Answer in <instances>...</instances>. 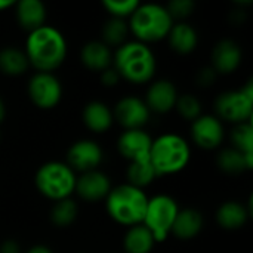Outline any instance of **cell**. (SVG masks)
Instances as JSON below:
<instances>
[{
	"mask_svg": "<svg viewBox=\"0 0 253 253\" xmlns=\"http://www.w3.org/2000/svg\"><path fill=\"white\" fill-rule=\"evenodd\" d=\"M215 79H216V71L213 70V67L202 68L197 76V82L200 86H211V84H213Z\"/></svg>",
	"mask_w": 253,
	"mask_h": 253,
	"instance_id": "d6a6232c",
	"label": "cell"
},
{
	"mask_svg": "<svg viewBox=\"0 0 253 253\" xmlns=\"http://www.w3.org/2000/svg\"><path fill=\"white\" fill-rule=\"evenodd\" d=\"M0 253H19V245L13 240H7L0 246Z\"/></svg>",
	"mask_w": 253,
	"mask_h": 253,
	"instance_id": "e575fe53",
	"label": "cell"
},
{
	"mask_svg": "<svg viewBox=\"0 0 253 253\" xmlns=\"http://www.w3.org/2000/svg\"><path fill=\"white\" fill-rule=\"evenodd\" d=\"M212 59L216 73L230 74L236 71L242 62L240 46L233 40H221L212 52Z\"/></svg>",
	"mask_w": 253,
	"mask_h": 253,
	"instance_id": "2e32d148",
	"label": "cell"
},
{
	"mask_svg": "<svg viewBox=\"0 0 253 253\" xmlns=\"http://www.w3.org/2000/svg\"><path fill=\"white\" fill-rule=\"evenodd\" d=\"M119 151L123 157L135 162H147L150 160V151L153 145L151 136L142 129L126 130L119 138Z\"/></svg>",
	"mask_w": 253,
	"mask_h": 253,
	"instance_id": "30bf717a",
	"label": "cell"
},
{
	"mask_svg": "<svg viewBox=\"0 0 253 253\" xmlns=\"http://www.w3.org/2000/svg\"><path fill=\"white\" fill-rule=\"evenodd\" d=\"M216 111L219 117L236 125L251 122L253 113V84L249 82L240 90L224 92L216 99Z\"/></svg>",
	"mask_w": 253,
	"mask_h": 253,
	"instance_id": "ba28073f",
	"label": "cell"
},
{
	"mask_svg": "<svg viewBox=\"0 0 253 253\" xmlns=\"http://www.w3.org/2000/svg\"><path fill=\"white\" fill-rule=\"evenodd\" d=\"M82 62L93 71H104L110 68L111 50L102 42H90L82 49Z\"/></svg>",
	"mask_w": 253,
	"mask_h": 253,
	"instance_id": "ffe728a7",
	"label": "cell"
},
{
	"mask_svg": "<svg viewBox=\"0 0 253 253\" xmlns=\"http://www.w3.org/2000/svg\"><path fill=\"white\" fill-rule=\"evenodd\" d=\"M77 212L79 209H77L76 202L71 199H64L53 205L52 212H50V219L56 227H61V228L70 227L76 221Z\"/></svg>",
	"mask_w": 253,
	"mask_h": 253,
	"instance_id": "4316f807",
	"label": "cell"
},
{
	"mask_svg": "<svg viewBox=\"0 0 253 253\" xmlns=\"http://www.w3.org/2000/svg\"><path fill=\"white\" fill-rule=\"evenodd\" d=\"M116 71L132 83H145L156 73V58L150 47L141 42L123 43L114 58Z\"/></svg>",
	"mask_w": 253,
	"mask_h": 253,
	"instance_id": "3957f363",
	"label": "cell"
},
{
	"mask_svg": "<svg viewBox=\"0 0 253 253\" xmlns=\"http://www.w3.org/2000/svg\"><path fill=\"white\" fill-rule=\"evenodd\" d=\"M4 114H6V108H4L3 101L0 99V123H1V122H3V119H4Z\"/></svg>",
	"mask_w": 253,
	"mask_h": 253,
	"instance_id": "74e56055",
	"label": "cell"
},
{
	"mask_svg": "<svg viewBox=\"0 0 253 253\" xmlns=\"http://www.w3.org/2000/svg\"><path fill=\"white\" fill-rule=\"evenodd\" d=\"M25 55L39 73H50L58 68L67 56V42L61 31L43 25L30 33L25 43Z\"/></svg>",
	"mask_w": 253,
	"mask_h": 253,
	"instance_id": "6da1fadb",
	"label": "cell"
},
{
	"mask_svg": "<svg viewBox=\"0 0 253 253\" xmlns=\"http://www.w3.org/2000/svg\"><path fill=\"white\" fill-rule=\"evenodd\" d=\"M202 228H203L202 213L196 209H184L178 212L170 233H173L181 240H190L194 239L202 231Z\"/></svg>",
	"mask_w": 253,
	"mask_h": 253,
	"instance_id": "ac0fdd59",
	"label": "cell"
},
{
	"mask_svg": "<svg viewBox=\"0 0 253 253\" xmlns=\"http://www.w3.org/2000/svg\"><path fill=\"white\" fill-rule=\"evenodd\" d=\"M190 162V147L184 138L175 133H166L153 141L150 163L157 176L178 173Z\"/></svg>",
	"mask_w": 253,
	"mask_h": 253,
	"instance_id": "277c9868",
	"label": "cell"
},
{
	"mask_svg": "<svg viewBox=\"0 0 253 253\" xmlns=\"http://www.w3.org/2000/svg\"><path fill=\"white\" fill-rule=\"evenodd\" d=\"M234 150L240 151L249 162L253 163V126L251 122L237 125L233 132Z\"/></svg>",
	"mask_w": 253,
	"mask_h": 253,
	"instance_id": "83f0119b",
	"label": "cell"
},
{
	"mask_svg": "<svg viewBox=\"0 0 253 253\" xmlns=\"http://www.w3.org/2000/svg\"><path fill=\"white\" fill-rule=\"evenodd\" d=\"M191 135L199 147L213 150L224 139V127L215 116H200L193 122Z\"/></svg>",
	"mask_w": 253,
	"mask_h": 253,
	"instance_id": "4fadbf2b",
	"label": "cell"
},
{
	"mask_svg": "<svg viewBox=\"0 0 253 253\" xmlns=\"http://www.w3.org/2000/svg\"><path fill=\"white\" fill-rule=\"evenodd\" d=\"M28 253H52V251L47 248V246H42V245H37V246H33Z\"/></svg>",
	"mask_w": 253,
	"mask_h": 253,
	"instance_id": "d590c367",
	"label": "cell"
},
{
	"mask_svg": "<svg viewBox=\"0 0 253 253\" xmlns=\"http://www.w3.org/2000/svg\"><path fill=\"white\" fill-rule=\"evenodd\" d=\"M154 243L153 234L142 224L130 227L125 237V249L127 253H150Z\"/></svg>",
	"mask_w": 253,
	"mask_h": 253,
	"instance_id": "603a6c76",
	"label": "cell"
},
{
	"mask_svg": "<svg viewBox=\"0 0 253 253\" xmlns=\"http://www.w3.org/2000/svg\"><path fill=\"white\" fill-rule=\"evenodd\" d=\"M76 191L86 202H99L107 199L108 193L111 191V184L105 173L99 170H90L83 173L76 181Z\"/></svg>",
	"mask_w": 253,
	"mask_h": 253,
	"instance_id": "5bb4252c",
	"label": "cell"
},
{
	"mask_svg": "<svg viewBox=\"0 0 253 253\" xmlns=\"http://www.w3.org/2000/svg\"><path fill=\"white\" fill-rule=\"evenodd\" d=\"M156 176H157V173H156L154 168L151 166L150 160L130 163V166L127 169L129 185L136 187L139 190H142L144 187L150 185L156 179Z\"/></svg>",
	"mask_w": 253,
	"mask_h": 253,
	"instance_id": "484cf974",
	"label": "cell"
},
{
	"mask_svg": "<svg viewBox=\"0 0 253 253\" xmlns=\"http://www.w3.org/2000/svg\"><path fill=\"white\" fill-rule=\"evenodd\" d=\"M28 58L24 52L15 47H6L0 50V71L7 76L24 74L28 68Z\"/></svg>",
	"mask_w": 253,
	"mask_h": 253,
	"instance_id": "cb8c5ba5",
	"label": "cell"
},
{
	"mask_svg": "<svg viewBox=\"0 0 253 253\" xmlns=\"http://www.w3.org/2000/svg\"><path fill=\"white\" fill-rule=\"evenodd\" d=\"M179 209L176 202L169 196H156L148 199L142 225L153 234L156 242H165L170 234Z\"/></svg>",
	"mask_w": 253,
	"mask_h": 253,
	"instance_id": "52a82bcc",
	"label": "cell"
},
{
	"mask_svg": "<svg viewBox=\"0 0 253 253\" xmlns=\"http://www.w3.org/2000/svg\"><path fill=\"white\" fill-rule=\"evenodd\" d=\"M249 213L251 211L243 205L237 202H227L218 209L216 219L218 224L225 230H239L248 222Z\"/></svg>",
	"mask_w": 253,
	"mask_h": 253,
	"instance_id": "44dd1931",
	"label": "cell"
},
{
	"mask_svg": "<svg viewBox=\"0 0 253 253\" xmlns=\"http://www.w3.org/2000/svg\"><path fill=\"white\" fill-rule=\"evenodd\" d=\"M114 117L127 130L141 129L150 117V110L144 101L135 96L123 98L117 102L114 110Z\"/></svg>",
	"mask_w": 253,
	"mask_h": 253,
	"instance_id": "7c38bea8",
	"label": "cell"
},
{
	"mask_svg": "<svg viewBox=\"0 0 253 253\" xmlns=\"http://www.w3.org/2000/svg\"><path fill=\"white\" fill-rule=\"evenodd\" d=\"M74 170L61 162H49L36 173V187L47 199L59 202L68 199L76 190Z\"/></svg>",
	"mask_w": 253,
	"mask_h": 253,
	"instance_id": "8992f818",
	"label": "cell"
},
{
	"mask_svg": "<svg viewBox=\"0 0 253 253\" xmlns=\"http://www.w3.org/2000/svg\"><path fill=\"white\" fill-rule=\"evenodd\" d=\"M139 3L136 0H105L104 7L113 15V18H126L132 16V13L136 10Z\"/></svg>",
	"mask_w": 253,
	"mask_h": 253,
	"instance_id": "4dcf8cb0",
	"label": "cell"
},
{
	"mask_svg": "<svg viewBox=\"0 0 253 253\" xmlns=\"http://www.w3.org/2000/svg\"><path fill=\"white\" fill-rule=\"evenodd\" d=\"M218 166L225 172L231 175L242 173L245 170H251L253 168L252 162H249L240 151L234 148L224 150L218 157Z\"/></svg>",
	"mask_w": 253,
	"mask_h": 253,
	"instance_id": "d4e9b609",
	"label": "cell"
},
{
	"mask_svg": "<svg viewBox=\"0 0 253 253\" xmlns=\"http://www.w3.org/2000/svg\"><path fill=\"white\" fill-rule=\"evenodd\" d=\"M175 108L178 110V113L185 119V120H197L202 116V104L200 101L193 96V95H182L178 96L176 99V105Z\"/></svg>",
	"mask_w": 253,
	"mask_h": 253,
	"instance_id": "f546056e",
	"label": "cell"
},
{
	"mask_svg": "<svg viewBox=\"0 0 253 253\" xmlns=\"http://www.w3.org/2000/svg\"><path fill=\"white\" fill-rule=\"evenodd\" d=\"M31 101L43 110L53 108L62 98V86L52 73H37L28 83Z\"/></svg>",
	"mask_w": 253,
	"mask_h": 253,
	"instance_id": "9c48e42d",
	"label": "cell"
},
{
	"mask_svg": "<svg viewBox=\"0 0 253 253\" xmlns=\"http://www.w3.org/2000/svg\"><path fill=\"white\" fill-rule=\"evenodd\" d=\"M13 4H15L13 0H0V10L7 9V7H10V6H13Z\"/></svg>",
	"mask_w": 253,
	"mask_h": 253,
	"instance_id": "8d00e7d4",
	"label": "cell"
},
{
	"mask_svg": "<svg viewBox=\"0 0 253 253\" xmlns=\"http://www.w3.org/2000/svg\"><path fill=\"white\" fill-rule=\"evenodd\" d=\"M173 19L165 6L156 3L139 4L130 16L129 30L141 43L157 42L169 36Z\"/></svg>",
	"mask_w": 253,
	"mask_h": 253,
	"instance_id": "5b68a950",
	"label": "cell"
},
{
	"mask_svg": "<svg viewBox=\"0 0 253 253\" xmlns=\"http://www.w3.org/2000/svg\"><path fill=\"white\" fill-rule=\"evenodd\" d=\"M178 99L176 87L169 80H159L153 83L147 93V107L156 113H168L175 108Z\"/></svg>",
	"mask_w": 253,
	"mask_h": 253,
	"instance_id": "9a60e30c",
	"label": "cell"
},
{
	"mask_svg": "<svg viewBox=\"0 0 253 253\" xmlns=\"http://www.w3.org/2000/svg\"><path fill=\"white\" fill-rule=\"evenodd\" d=\"M148 205L147 194L129 184L111 188L105 199L108 215L119 224L133 227L144 221Z\"/></svg>",
	"mask_w": 253,
	"mask_h": 253,
	"instance_id": "7a4b0ae2",
	"label": "cell"
},
{
	"mask_svg": "<svg viewBox=\"0 0 253 253\" xmlns=\"http://www.w3.org/2000/svg\"><path fill=\"white\" fill-rule=\"evenodd\" d=\"M129 33V25L125 22V19L120 18H111L110 21H107V24L104 25V40L105 44H113V46H122L123 42L126 40Z\"/></svg>",
	"mask_w": 253,
	"mask_h": 253,
	"instance_id": "f1b7e54d",
	"label": "cell"
},
{
	"mask_svg": "<svg viewBox=\"0 0 253 253\" xmlns=\"http://www.w3.org/2000/svg\"><path fill=\"white\" fill-rule=\"evenodd\" d=\"M16 18L21 27L31 33L44 25L46 7L40 0H21L16 4Z\"/></svg>",
	"mask_w": 253,
	"mask_h": 253,
	"instance_id": "e0dca14e",
	"label": "cell"
},
{
	"mask_svg": "<svg viewBox=\"0 0 253 253\" xmlns=\"http://www.w3.org/2000/svg\"><path fill=\"white\" fill-rule=\"evenodd\" d=\"M102 148L89 139H83L76 142L74 145H71L70 151H68V163L70 168L79 172H90V170H96V168L99 166V163L102 162Z\"/></svg>",
	"mask_w": 253,
	"mask_h": 253,
	"instance_id": "8fae6325",
	"label": "cell"
},
{
	"mask_svg": "<svg viewBox=\"0 0 253 253\" xmlns=\"http://www.w3.org/2000/svg\"><path fill=\"white\" fill-rule=\"evenodd\" d=\"M101 79H102V83L105 86H116L119 83L120 76L116 71V68H107V70L102 71V77Z\"/></svg>",
	"mask_w": 253,
	"mask_h": 253,
	"instance_id": "836d02e7",
	"label": "cell"
},
{
	"mask_svg": "<svg viewBox=\"0 0 253 253\" xmlns=\"http://www.w3.org/2000/svg\"><path fill=\"white\" fill-rule=\"evenodd\" d=\"M194 7L196 4L193 0H173L169 3L166 9L173 19V18H187L188 15L193 13Z\"/></svg>",
	"mask_w": 253,
	"mask_h": 253,
	"instance_id": "1f68e13d",
	"label": "cell"
},
{
	"mask_svg": "<svg viewBox=\"0 0 253 253\" xmlns=\"http://www.w3.org/2000/svg\"><path fill=\"white\" fill-rule=\"evenodd\" d=\"M83 122L92 132L102 133L110 129L113 123V113L104 102L93 101L84 107Z\"/></svg>",
	"mask_w": 253,
	"mask_h": 253,
	"instance_id": "d6986e66",
	"label": "cell"
},
{
	"mask_svg": "<svg viewBox=\"0 0 253 253\" xmlns=\"http://www.w3.org/2000/svg\"><path fill=\"white\" fill-rule=\"evenodd\" d=\"M169 42L175 52L178 53H190L197 47L199 36L197 31L188 24H176L172 27L169 33Z\"/></svg>",
	"mask_w": 253,
	"mask_h": 253,
	"instance_id": "7402d4cb",
	"label": "cell"
}]
</instances>
